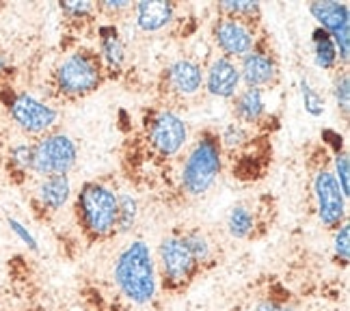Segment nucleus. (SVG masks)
Returning a JSON list of instances; mask_svg holds the SVG:
<instances>
[{"mask_svg":"<svg viewBox=\"0 0 350 311\" xmlns=\"http://www.w3.org/2000/svg\"><path fill=\"white\" fill-rule=\"evenodd\" d=\"M314 199H316V214L318 221L325 229H338L348 219V197L342 193L338 180L333 178L329 169H320L314 175Z\"/></svg>","mask_w":350,"mask_h":311,"instance_id":"7","label":"nucleus"},{"mask_svg":"<svg viewBox=\"0 0 350 311\" xmlns=\"http://www.w3.org/2000/svg\"><path fill=\"white\" fill-rule=\"evenodd\" d=\"M11 165H16L20 171H31L33 162V145L31 143H16L9 152Z\"/></svg>","mask_w":350,"mask_h":311,"instance_id":"31","label":"nucleus"},{"mask_svg":"<svg viewBox=\"0 0 350 311\" xmlns=\"http://www.w3.org/2000/svg\"><path fill=\"white\" fill-rule=\"evenodd\" d=\"M100 9L109 11V13H121V11L132 9V3H128V0H104Z\"/></svg>","mask_w":350,"mask_h":311,"instance_id":"32","label":"nucleus"},{"mask_svg":"<svg viewBox=\"0 0 350 311\" xmlns=\"http://www.w3.org/2000/svg\"><path fill=\"white\" fill-rule=\"evenodd\" d=\"M312 52H314L316 67L322 72H331V70H335V67L340 65L338 48H335L329 33H325L322 29H316L312 33Z\"/></svg>","mask_w":350,"mask_h":311,"instance_id":"19","label":"nucleus"},{"mask_svg":"<svg viewBox=\"0 0 350 311\" xmlns=\"http://www.w3.org/2000/svg\"><path fill=\"white\" fill-rule=\"evenodd\" d=\"M7 111L13 124L24 134H31V137H46V134H50L59 124L57 108L44 100H39L29 91L16 93V96L9 100Z\"/></svg>","mask_w":350,"mask_h":311,"instance_id":"6","label":"nucleus"},{"mask_svg":"<svg viewBox=\"0 0 350 311\" xmlns=\"http://www.w3.org/2000/svg\"><path fill=\"white\" fill-rule=\"evenodd\" d=\"M102 80L104 67L98 54L89 50L70 52L55 67V87L65 98H85L100 89Z\"/></svg>","mask_w":350,"mask_h":311,"instance_id":"4","label":"nucleus"},{"mask_svg":"<svg viewBox=\"0 0 350 311\" xmlns=\"http://www.w3.org/2000/svg\"><path fill=\"white\" fill-rule=\"evenodd\" d=\"M255 229V214L247 206H234L227 214V234L236 240H245L253 234Z\"/></svg>","mask_w":350,"mask_h":311,"instance_id":"21","label":"nucleus"},{"mask_svg":"<svg viewBox=\"0 0 350 311\" xmlns=\"http://www.w3.org/2000/svg\"><path fill=\"white\" fill-rule=\"evenodd\" d=\"M76 212L89 236H111L117 223V193L102 182H85L76 193Z\"/></svg>","mask_w":350,"mask_h":311,"instance_id":"3","label":"nucleus"},{"mask_svg":"<svg viewBox=\"0 0 350 311\" xmlns=\"http://www.w3.org/2000/svg\"><path fill=\"white\" fill-rule=\"evenodd\" d=\"M139 219V201L130 193H117V223L115 234H130Z\"/></svg>","mask_w":350,"mask_h":311,"instance_id":"20","label":"nucleus"},{"mask_svg":"<svg viewBox=\"0 0 350 311\" xmlns=\"http://www.w3.org/2000/svg\"><path fill=\"white\" fill-rule=\"evenodd\" d=\"M238 70H240L242 85L253 87V89L271 87V85H275V80L279 76V67H277L275 57L260 44L240 59Z\"/></svg>","mask_w":350,"mask_h":311,"instance_id":"13","label":"nucleus"},{"mask_svg":"<svg viewBox=\"0 0 350 311\" xmlns=\"http://www.w3.org/2000/svg\"><path fill=\"white\" fill-rule=\"evenodd\" d=\"M214 46L221 50V57L227 59H242L258 46V33H255L251 22H242L236 18L219 16L212 26Z\"/></svg>","mask_w":350,"mask_h":311,"instance_id":"10","label":"nucleus"},{"mask_svg":"<svg viewBox=\"0 0 350 311\" xmlns=\"http://www.w3.org/2000/svg\"><path fill=\"white\" fill-rule=\"evenodd\" d=\"M221 173L223 150L219 143V134L206 130L184 158L180 171V186L188 197H201L217 184Z\"/></svg>","mask_w":350,"mask_h":311,"instance_id":"2","label":"nucleus"},{"mask_svg":"<svg viewBox=\"0 0 350 311\" xmlns=\"http://www.w3.org/2000/svg\"><path fill=\"white\" fill-rule=\"evenodd\" d=\"M59 9L72 20H85V18L93 16L96 5L87 3V0H63V3H59Z\"/></svg>","mask_w":350,"mask_h":311,"instance_id":"29","label":"nucleus"},{"mask_svg":"<svg viewBox=\"0 0 350 311\" xmlns=\"http://www.w3.org/2000/svg\"><path fill=\"white\" fill-rule=\"evenodd\" d=\"M182 238H184V245L188 247V251H191L193 260L197 262V266L212 260V245L201 232H186V234H182Z\"/></svg>","mask_w":350,"mask_h":311,"instance_id":"25","label":"nucleus"},{"mask_svg":"<svg viewBox=\"0 0 350 311\" xmlns=\"http://www.w3.org/2000/svg\"><path fill=\"white\" fill-rule=\"evenodd\" d=\"M134 24L143 33H160L175 20V5L167 0H141L132 7Z\"/></svg>","mask_w":350,"mask_h":311,"instance_id":"15","label":"nucleus"},{"mask_svg":"<svg viewBox=\"0 0 350 311\" xmlns=\"http://www.w3.org/2000/svg\"><path fill=\"white\" fill-rule=\"evenodd\" d=\"M158 264L169 288H180L191 281L197 270V262L184 245L182 236H165L158 245Z\"/></svg>","mask_w":350,"mask_h":311,"instance_id":"11","label":"nucleus"},{"mask_svg":"<svg viewBox=\"0 0 350 311\" xmlns=\"http://www.w3.org/2000/svg\"><path fill=\"white\" fill-rule=\"evenodd\" d=\"M147 139H150L154 152L163 158L178 156L188 143V124L173 111H158L150 117L147 124Z\"/></svg>","mask_w":350,"mask_h":311,"instance_id":"8","label":"nucleus"},{"mask_svg":"<svg viewBox=\"0 0 350 311\" xmlns=\"http://www.w3.org/2000/svg\"><path fill=\"white\" fill-rule=\"evenodd\" d=\"M242 87L238 63L227 57H214L208 67H204V89L212 98L234 100Z\"/></svg>","mask_w":350,"mask_h":311,"instance_id":"12","label":"nucleus"},{"mask_svg":"<svg viewBox=\"0 0 350 311\" xmlns=\"http://www.w3.org/2000/svg\"><path fill=\"white\" fill-rule=\"evenodd\" d=\"M245 311H249V309H245Z\"/></svg>","mask_w":350,"mask_h":311,"instance_id":"35","label":"nucleus"},{"mask_svg":"<svg viewBox=\"0 0 350 311\" xmlns=\"http://www.w3.org/2000/svg\"><path fill=\"white\" fill-rule=\"evenodd\" d=\"M7 225H9V229L13 234H16V238L22 242V245L26 247V249H31L33 253H39V242H37V238L33 236V232L29 227H26L22 221H18V219H13V216H9L7 219Z\"/></svg>","mask_w":350,"mask_h":311,"instance_id":"30","label":"nucleus"},{"mask_svg":"<svg viewBox=\"0 0 350 311\" xmlns=\"http://www.w3.org/2000/svg\"><path fill=\"white\" fill-rule=\"evenodd\" d=\"M169 91L180 98H193L204 89V65L195 59H175L167 67Z\"/></svg>","mask_w":350,"mask_h":311,"instance_id":"14","label":"nucleus"},{"mask_svg":"<svg viewBox=\"0 0 350 311\" xmlns=\"http://www.w3.org/2000/svg\"><path fill=\"white\" fill-rule=\"evenodd\" d=\"M234 117L242 126H258L266 115V96L264 89L245 87L234 98Z\"/></svg>","mask_w":350,"mask_h":311,"instance_id":"18","label":"nucleus"},{"mask_svg":"<svg viewBox=\"0 0 350 311\" xmlns=\"http://www.w3.org/2000/svg\"><path fill=\"white\" fill-rule=\"evenodd\" d=\"M255 311H296L288 305H281L277 301H271V299H266V301H260L258 305H255Z\"/></svg>","mask_w":350,"mask_h":311,"instance_id":"33","label":"nucleus"},{"mask_svg":"<svg viewBox=\"0 0 350 311\" xmlns=\"http://www.w3.org/2000/svg\"><path fill=\"white\" fill-rule=\"evenodd\" d=\"M98 44H100L98 59L104 67V72H121V67L126 65V44L115 24L98 26Z\"/></svg>","mask_w":350,"mask_h":311,"instance_id":"16","label":"nucleus"},{"mask_svg":"<svg viewBox=\"0 0 350 311\" xmlns=\"http://www.w3.org/2000/svg\"><path fill=\"white\" fill-rule=\"evenodd\" d=\"M333 178L338 180L340 188H342V193L346 197H350V158L346 152L342 154H335L333 158Z\"/></svg>","mask_w":350,"mask_h":311,"instance_id":"28","label":"nucleus"},{"mask_svg":"<svg viewBox=\"0 0 350 311\" xmlns=\"http://www.w3.org/2000/svg\"><path fill=\"white\" fill-rule=\"evenodd\" d=\"M217 9L221 16L236 18V20L251 22V24L258 20L262 13L260 3H253V0H223V3L217 5Z\"/></svg>","mask_w":350,"mask_h":311,"instance_id":"22","label":"nucleus"},{"mask_svg":"<svg viewBox=\"0 0 350 311\" xmlns=\"http://www.w3.org/2000/svg\"><path fill=\"white\" fill-rule=\"evenodd\" d=\"M9 70V57L5 52H0V76H5Z\"/></svg>","mask_w":350,"mask_h":311,"instance_id":"34","label":"nucleus"},{"mask_svg":"<svg viewBox=\"0 0 350 311\" xmlns=\"http://www.w3.org/2000/svg\"><path fill=\"white\" fill-rule=\"evenodd\" d=\"M299 89H301V102H303V108L307 115L312 117H322L325 115V108H327V102L325 98L320 96V93L312 87V83H309V78H301L299 83Z\"/></svg>","mask_w":350,"mask_h":311,"instance_id":"24","label":"nucleus"},{"mask_svg":"<svg viewBox=\"0 0 350 311\" xmlns=\"http://www.w3.org/2000/svg\"><path fill=\"white\" fill-rule=\"evenodd\" d=\"M113 279L119 292L134 305H150L158 292V270L154 253L145 240H132L119 251Z\"/></svg>","mask_w":350,"mask_h":311,"instance_id":"1","label":"nucleus"},{"mask_svg":"<svg viewBox=\"0 0 350 311\" xmlns=\"http://www.w3.org/2000/svg\"><path fill=\"white\" fill-rule=\"evenodd\" d=\"M72 199V180L70 175H48L37 186V201L48 212L63 210Z\"/></svg>","mask_w":350,"mask_h":311,"instance_id":"17","label":"nucleus"},{"mask_svg":"<svg viewBox=\"0 0 350 311\" xmlns=\"http://www.w3.org/2000/svg\"><path fill=\"white\" fill-rule=\"evenodd\" d=\"M78 160V147L65 132H50L33 143L31 171L48 178V175H70Z\"/></svg>","mask_w":350,"mask_h":311,"instance_id":"5","label":"nucleus"},{"mask_svg":"<svg viewBox=\"0 0 350 311\" xmlns=\"http://www.w3.org/2000/svg\"><path fill=\"white\" fill-rule=\"evenodd\" d=\"M333 100H335V106H338V111H342V115L348 117V113H350V76H348V72H342L335 76Z\"/></svg>","mask_w":350,"mask_h":311,"instance_id":"26","label":"nucleus"},{"mask_svg":"<svg viewBox=\"0 0 350 311\" xmlns=\"http://www.w3.org/2000/svg\"><path fill=\"white\" fill-rule=\"evenodd\" d=\"M219 143H221V150L225 152H236L242 150L247 143H249V130L247 126L238 124V121H230L219 134Z\"/></svg>","mask_w":350,"mask_h":311,"instance_id":"23","label":"nucleus"},{"mask_svg":"<svg viewBox=\"0 0 350 311\" xmlns=\"http://www.w3.org/2000/svg\"><path fill=\"white\" fill-rule=\"evenodd\" d=\"M333 255H335V260L342 262V264L350 262V225H348V221L335 229V234H333Z\"/></svg>","mask_w":350,"mask_h":311,"instance_id":"27","label":"nucleus"},{"mask_svg":"<svg viewBox=\"0 0 350 311\" xmlns=\"http://www.w3.org/2000/svg\"><path fill=\"white\" fill-rule=\"evenodd\" d=\"M309 13L318 22V29L329 33L335 48H338L340 63L348 65L350 59V7L335 0L309 3Z\"/></svg>","mask_w":350,"mask_h":311,"instance_id":"9","label":"nucleus"}]
</instances>
